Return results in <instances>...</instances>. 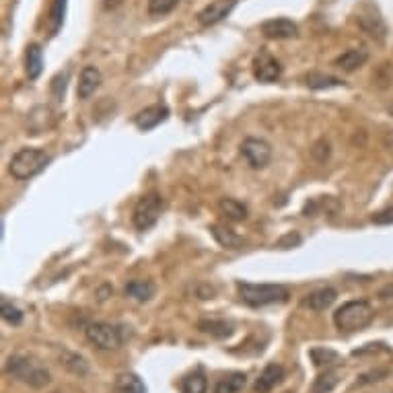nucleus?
Returning a JSON list of instances; mask_svg holds the SVG:
<instances>
[{
    "instance_id": "27",
    "label": "nucleus",
    "mask_w": 393,
    "mask_h": 393,
    "mask_svg": "<svg viewBox=\"0 0 393 393\" xmlns=\"http://www.w3.org/2000/svg\"><path fill=\"white\" fill-rule=\"evenodd\" d=\"M309 356H311L315 367H325V369H330V367H334V365H338L342 361V356L338 352L330 350V348H313L309 352Z\"/></svg>"
},
{
    "instance_id": "34",
    "label": "nucleus",
    "mask_w": 393,
    "mask_h": 393,
    "mask_svg": "<svg viewBox=\"0 0 393 393\" xmlns=\"http://www.w3.org/2000/svg\"><path fill=\"white\" fill-rule=\"evenodd\" d=\"M66 81H68V72H60V74L54 77V81H52V93H54L56 99H62V97H64Z\"/></svg>"
},
{
    "instance_id": "20",
    "label": "nucleus",
    "mask_w": 393,
    "mask_h": 393,
    "mask_svg": "<svg viewBox=\"0 0 393 393\" xmlns=\"http://www.w3.org/2000/svg\"><path fill=\"white\" fill-rule=\"evenodd\" d=\"M25 64H27V77L31 81H35L41 70H43V52L37 43H31L27 48V56H25Z\"/></svg>"
},
{
    "instance_id": "22",
    "label": "nucleus",
    "mask_w": 393,
    "mask_h": 393,
    "mask_svg": "<svg viewBox=\"0 0 393 393\" xmlns=\"http://www.w3.org/2000/svg\"><path fill=\"white\" fill-rule=\"evenodd\" d=\"M248 383V377L245 373H229L227 377H223L216 387H214V393H239L243 392Z\"/></svg>"
},
{
    "instance_id": "13",
    "label": "nucleus",
    "mask_w": 393,
    "mask_h": 393,
    "mask_svg": "<svg viewBox=\"0 0 393 393\" xmlns=\"http://www.w3.org/2000/svg\"><path fill=\"white\" fill-rule=\"evenodd\" d=\"M282 379H284V369L276 363H270L262 371L260 379L256 381L254 390H256V393H270L276 385L282 383Z\"/></svg>"
},
{
    "instance_id": "32",
    "label": "nucleus",
    "mask_w": 393,
    "mask_h": 393,
    "mask_svg": "<svg viewBox=\"0 0 393 393\" xmlns=\"http://www.w3.org/2000/svg\"><path fill=\"white\" fill-rule=\"evenodd\" d=\"M387 375H390V371H387V369H375V371H369V373L361 375V379H359V385H371V383H379V381H383Z\"/></svg>"
},
{
    "instance_id": "16",
    "label": "nucleus",
    "mask_w": 393,
    "mask_h": 393,
    "mask_svg": "<svg viewBox=\"0 0 393 393\" xmlns=\"http://www.w3.org/2000/svg\"><path fill=\"white\" fill-rule=\"evenodd\" d=\"M338 299V292L336 288L332 286H323V288H317L313 290L307 299H305V305L313 311H325L328 307L334 305V301Z\"/></svg>"
},
{
    "instance_id": "7",
    "label": "nucleus",
    "mask_w": 393,
    "mask_h": 393,
    "mask_svg": "<svg viewBox=\"0 0 393 393\" xmlns=\"http://www.w3.org/2000/svg\"><path fill=\"white\" fill-rule=\"evenodd\" d=\"M254 77L260 83H276L282 77V64L268 52V50H260L254 58Z\"/></svg>"
},
{
    "instance_id": "40",
    "label": "nucleus",
    "mask_w": 393,
    "mask_h": 393,
    "mask_svg": "<svg viewBox=\"0 0 393 393\" xmlns=\"http://www.w3.org/2000/svg\"><path fill=\"white\" fill-rule=\"evenodd\" d=\"M390 112H392V114H393V105H392V108H390Z\"/></svg>"
},
{
    "instance_id": "15",
    "label": "nucleus",
    "mask_w": 393,
    "mask_h": 393,
    "mask_svg": "<svg viewBox=\"0 0 393 393\" xmlns=\"http://www.w3.org/2000/svg\"><path fill=\"white\" fill-rule=\"evenodd\" d=\"M198 330L202 334H208L216 340H225V338H231L233 332H235V325L227 319H202L198 321Z\"/></svg>"
},
{
    "instance_id": "29",
    "label": "nucleus",
    "mask_w": 393,
    "mask_h": 393,
    "mask_svg": "<svg viewBox=\"0 0 393 393\" xmlns=\"http://www.w3.org/2000/svg\"><path fill=\"white\" fill-rule=\"evenodd\" d=\"M0 315H2V319L8 323V325H21L23 323V313H21V309L19 307H14L12 303H8L6 299H2V303H0Z\"/></svg>"
},
{
    "instance_id": "3",
    "label": "nucleus",
    "mask_w": 393,
    "mask_h": 393,
    "mask_svg": "<svg viewBox=\"0 0 393 393\" xmlns=\"http://www.w3.org/2000/svg\"><path fill=\"white\" fill-rule=\"evenodd\" d=\"M237 290L241 301L250 307H265L274 303H284L288 299V288L282 284H252L239 280Z\"/></svg>"
},
{
    "instance_id": "26",
    "label": "nucleus",
    "mask_w": 393,
    "mask_h": 393,
    "mask_svg": "<svg viewBox=\"0 0 393 393\" xmlns=\"http://www.w3.org/2000/svg\"><path fill=\"white\" fill-rule=\"evenodd\" d=\"M116 393H146V387L138 375L124 373L116 379Z\"/></svg>"
},
{
    "instance_id": "11",
    "label": "nucleus",
    "mask_w": 393,
    "mask_h": 393,
    "mask_svg": "<svg viewBox=\"0 0 393 393\" xmlns=\"http://www.w3.org/2000/svg\"><path fill=\"white\" fill-rule=\"evenodd\" d=\"M262 33L270 39H290L299 33V27L290 19H270L262 23Z\"/></svg>"
},
{
    "instance_id": "30",
    "label": "nucleus",
    "mask_w": 393,
    "mask_h": 393,
    "mask_svg": "<svg viewBox=\"0 0 393 393\" xmlns=\"http://www.w3.org/2000/svg\"><path fill=\"white\" fill-rule=\"evenodd\" d=\"M64 14H66V0H54L52 2V14H50V21H52L50 31H52V35H56L58 29L62 27Z\"/></svg>"
},
{
    "instance_id": "5",
    "label": "nucleus",
    "mask_w": 393,
    "mask_h": 393,
    "mask_svg": "<svg viewBox=\"0 0 393 393\" xmlns=\"http://www.w3.org/2000/svg\"><path fill=\"white\" fill-rule=\"evenodd\" d=\"M161 212H163V198L161 194L150 192L136 202L132 212V223L138 231H148L150 227L157 225Z\"/></svg>"
},
{
    "instance_id": "28",
    "label": "nucleus",
    "mask_w": 393,
    "mask_h": 393,
    "mask_svg": "<svg viewBox=\"0 0 393 393\" xmlns=\"http://www.w3.org/2000/svg\"><path fill=\"white\" fill-rule=\"evenodd\" d=\"M62 365L70 371V373H74V375H87L89 373V365H87V361L83 359V356H79V354H74V352H62Z\"/></svg>"
},
{
    "instance_id": "37",
    "label": "nucleus",
    "mask_w": 393,
    "mask_h": 393,
    "mask_svg": "<svg viewBox=\"0 0 393 393\" xmlns=\"http://www.w3.org/2000/svg\"><path fill=\"white\" fill-rule=\"evenodd\" d=\"M379 299H383V301L393 299V284H387V286H383V288L379 290Z\"/></svg>"
},
{
    "instance_id": "35",
    "label": "nucleus",
    "mask_w": 393,
    "mask_h": 393,
    "mask_svg": "<svg viewBox=\"0 0 393 393\" xmlns=\"http://www.w3.org/2000/svg\"><path fill=\"white\" fill-rule=\"evenodd\" d=\"M375 225H381V227H385V225H393V206L390 208H385V210H381V212H377V214H373V219H371Z\"/></svg>"
},
{
    "instance_id": "12",
    "label": "nucleus",
    "mask_w": 393,
    "mask_h": 393,
    "mask_svg": "<svg viewBox=\"0 0 393 393\" xmlns=\"http://www.w3.org/2000/svg\"><path fill=\"white\" fill-rule=\"evenodd\" d=\"M101 85V72L95 66H85L81 77H79V85H77V97L79 99H89Z\"/></svg>"
},
{
    "instance_id": "4",
    "label": "nucleus",
    "mask_w": 393,
    "mask_h": 393,
    "mask_svg": "<svg viewBox=\"0 0 393 393\" xmlns=\"http://www.w3.org/2000/svg\"><path fill=\"white\" fill-rule=\"evenodd\" d=\"M4 369H6L8 375L21 379L23 383H27V385H31V387H35V390H41V387L50 385V381H52L48 369L35 365L33 361H29V359H25V356H10V359L6 361V367H4Z\"/></svg>"
},
{
    "instance_id": "23",
    "label": "nucleus",
    "mask_w": 393,
    "mask_h": 393,
    "mask_svg": "<svg viewBox=\"0 0 393 393\" xmlns=\"http://www.w3.org/2000/svg\"><path fill=\"white\" fill-rule=\"evenodd\" d=\"M307 87L313 91H321V89H332V87H342L344 81L332 74H321V72H311L307 74Z\"/></svg>"
},
{
    "instance_id": "8",
    "label": "nucleus",
    "mask_w": 393,
    "mask_h": 393,
    "mask_svg": "<svg viewBox=\"0 0 393 393\" xmlns=\"http://www.w3.org/2000/svg\"><path fill=\"white\" fill-rule=\"evenodd\" d=\"M241 154L254 169H263L272 161V146L263 138H245L241 144Z\"/></svg>"
},
{
    "instance_id": "6",
    "label": "nucleus",
    "mask_w": 393,
    "mask_h": 393,
    "mask_svg": "<svg viewBox=\"0 0 393 393\" xmlns=\"http://www.w3.org/2000/svg\"><path fill=\"white\" fill-rule=\"evenodd\" d=\"M85 334H87V340L91 344H95L99 350H116L122 344L120 330L112 323H105V321L89 323L85 328Z\"/></svg>"
},
{
    "instance_id": "2",
    "label": "nucleus",
    "mask_w": 393,
    "mask_h": 393,
    "mask_svg": "<svg viewBox=\"0 0 393 393\" xmlns=\"http://www.w3.org/2000/svg\"><path fill=\"white\" fill-rule=\"evenodd\" d=\"M50 163V154L41 148H21L12 154L8 171L14 179L25 181L35 177L37 173H41L46 169V165Z\"/></svg>"
},
{
    "instance_id": "38",
    "label": "nucleus",
    "mask_w": 393,
    "mask_h": 393,
    "mask_svg": "<svg viewBox=\"0 0 393 393\" xmlns=\"http://www.w3.org/2000/svg\"><path fill=\"white\" fill-rule=\"evenodd\" d=\"M122 2H124V0H101V4H103L105 10H114V8H118Z\"/></svg>"
},
{
    "instance_id": "33",
    "label": "nucleus",
    "mask_w": 393,
    "mask_h": 393,
    "mask_svg": "<svg viewBox=\"0 0 393 393\" xmlns=\"http://www.w3.org/2000/svg\"><path fill=\"white\" fill-rule=\"evenodd\" d=\"M311 154H313L319 163H325V161L330 159V154H332L330 142H328V140H319V142H315L313 148H311Z\"/></svg>"
},
{
    "instance_id": "25",
    "label": "nucleus",
    "mask_w": 393,
    "mask_h": 393,
    "mask_svg": "<svg viewBox=\"0 0 393 393\" xmlns=\"http://www.w3.org/2000/svg\"><path fill=\"white\" fill-rule=\"evenodd\" d=\"M338 381H340V375H338V371L336 369H325L315 381H313V387H311V392L313 393H330L336 390V385H338Z\"/></svg>"
},
{
    "instance_id": "10",
    "label": "nucleus",
    "mask_w": 393,
    "mask_h": 393,
    "mask_svg": "<svg viewBox=\"0 0 393 393\" xmlns=\"http://www.w3.org/2000/svg\"><path fill=\"white\" fill-rule=\"evenodd\" d=\"M167 118H169V110L165 105H150V108H144L142 112H138L134 116V124L138 130L148 132L157 128L159 124H163Z\"/></svg>"
},
{
    "instance_id": "19",
    "label": "nucleus",
    "mask_w": 393,
    "mask_h": 393,
    "mask_svg": "<svg viewBox=\"0 0 393 393\" xmlns=\"http://www.w3.org/2000/svg\"><path fill=\"white\" fill-rule=\"evenodd\" d=\"M154 284L150 280H132L126 284V294L138 303H146L154 296Z\"/></svg>"
},
{
    "instance_id": "17",
    "label": "nucleus",
    "mask_w": 393,
    "mask_h": 393,
    "mask_svg": "<svg viewBox=\"0 0 393 393\" xmlns=\"http://www.w3.org/2000/svg\"><path fill=\"white\" fill-rule=\"evenodd\" d=\"M359 25H361V29L365 31V33H369L371 37H375V39H385V35H387V27H385V23H383V19L379 17V14H367V12H361L359 14Z\"/></svg>"
},
{
    "instance_id": "9",
    "label": "nucleus",
    "mask_w": 393,
    "mask_h": 393,
    "mask_svg": "<svg viewBox=\"0 0 393 393\" xmlns=\"http://www.w3.org/2000/svg\"><path fill=\"white\" fill-rule=\"evenodd\" d=\"M237 2L239 0H214V2H210L206 8H202L198 12V23L202 27H212V25L221 23L223 19H227L233 12Z\"/></svg>"
},
{
    "instance_id": "21",
    "label": "nucleus",
    "mask_w": 393,
    "mask_h": 393,
    "mask_svg": "<svg viewBox=\"0 0 393 393\" xmlns=\"http://www.w3.org/2000/svg\"><path fill=\"white\" fill-rule=\"evenodd\" d=\"M210 233H212V237L219 241V245L229 248V250H237V248L243 243V239H241L237 233H233L231 229H227V227H223V225H212V227H210Z\"/></svg>"
},
{
    "instance_id": "1",
    "label": "nucleus",
    "mask_w": 393,
    "mask_h": 393,
    "mask_svg": "<svg viewBox=\"0 0 393 393\" xmlns=\"http://www.w3.org/2000/svg\"><path fill=\"white\" fill-rule=\"evenodd\" d=\"M375 311L367 301H348L334 313V323L340 332H359L371 325Z\"/></svg>"
},
{
    "instance_id": "36",
    "label": "nucleus",
    "mask_w": 393,
    "mask_h": 393,
    "mask_svg": "<svg viewBox=\"0 0 393 393\" xmlns=\"http://www.w3.org/2000/svg\"><path fill=\"white\" fill-rule=\"evenodd\" d=\"M301 243V235H296V233H288V235H284L282 239H278V248H282V250H288V248H294V245H299Z\"/></svg>"
},
{
    "instance_id": "31",
    "label": "nucleus",
    "mask_w": 393,
    "mask_h": 393,
    "mask_svg": "<svg viewBox=\"0 0 393 393\" xmlns=\"http://www.w3.org/2000/svg\"><path fill=\"white\" fill-rule=\"evenodd\" d=\"M177 4L179 0H148V12L152 17H163V14H169Z\"/></svg>"
},
{
    "instance_id": "14",
    "label": "nucleus",
    "mask_w": 393,
    "mask_h": 393,
    "mask_svg": "<svg viewBox=\"0 0 393 393\" xmlns=\"http://www.w3.org/2000/svg\"><path fill=\"white\" fill-rule=\"evenodd\" d=\"M367 60H369V52L363 50V48H354V50H348V52L340 54V56L334 60V66H338V68H342V70H346V72H352V70L365 66Z\"/></svg>"
},
{
    "instance_id": "39",
    "label": "nucleus",
    "mask_w": 393,
    "mask_h": 393,
    "mask_svg": "<svg viewBox=\"0 0 393 393\" xmlns=\"http://www.w3.org/2000/svg\"><path fill=\"white\" fill-rule=\"evenodd\" d=\"M383 146L392 152V157H393V130L387 132V134L383 136Z\"/></svg>"
},
{
    "instance_id": "18",
    "label": "nucleus",
    "mask_w": 393,
    "mask_h": 393,
    "mask_svg": "<svg viewBox=\"0 0 393 393\" xmlns=\"http://www.w3.org/2000/svg\"><path fill=\"white\" fill-rule=\"evenodd\" d=\"M219 210H221L229 221H235V223H241V221L248 219V206L241 204V202L235 200V198H221Z\"/></svg>"
},
{
    "instance_id": "24",
    "label": "nucleus",
    "mask_w": 393,
    "mask_h": 393,
    "mask_svg": "<svg viewBox=\"0 0 393 393\" xmlns=\"http://www.w3.org/2000/svg\"><path fill=\"white\" fill-rule=\"evenodd\" d=\"M206 390H208V381L202 371L188 373L181 379V393H206Z\"/></svg>"
}]
</instances>
